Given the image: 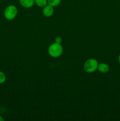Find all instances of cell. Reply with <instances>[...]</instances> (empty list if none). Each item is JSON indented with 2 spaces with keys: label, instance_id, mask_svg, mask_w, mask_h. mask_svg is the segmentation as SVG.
I'll use <instances>...</instances> for the list:
<instances>
[{
  "label": "cell",
  "instance_id": "cell-1",
  "mask_svg": "<svg viewBox=\"0 0 120 121\" xmlns=\"http://www.w3.org/2000/svg\"><path fill=\"white\" fill-rule=\"evenodd\" d=\"M62 52L63 47L61 44L54 43L51 44L48 48V53L52 57H58L62 54Z\"/></svg>",
  "mask_w": 120,
  "mask_h": 121
},
{
  "label": "cell",
  "instance_id": "cell-6",
  "mask_svg": "<svg viewBox=\"0 0 120 121\" xmlns=\"http://www.w3.org/2000/svg\"><path fill=\"white\" fill-rule=\"evenodd\" d=\"M97 69L98 70L100 73H106L109 72V67L107 64L105 63H102L98 64Z\"/></svg>",
  "mask_w": 120,
  "mask_h": 121
},
{
  "label": "cell",
  "instance_id": "cell-10",
  "mask_svg": "<svg viewBox=\"0 0 120 121\" xmlns=\"http://www.w3.org/2000/svg\"><path fill=\"white\" fill-rule=\"evenodd\" d=\"M62 38L60 37H57L55 39V43H56L61 44L62 43Z\"/></svg>",
  "mask_w": 120,
  "mask_h": 121
},
{
  "label": "cell",
  "instance_id": "cell-8",
  "mask_svg": "<svg viewBox=\"0 0 120 121\" xmlns=\"http://www.w3.org/2000/svg\"><path fill=\"white\" fill-rule=\"evenodd\" d=\"M47 1H48V4L54 7L58 5L61 3V0H47Z\"/></svg>",
  "mask_w": 120,
  "mask_h": 121
},
{
  "label": "cell",
  "instance_id": "cell-7",
  "mask_svg": "<svg viewBox=\"0 0 120 121\" xmlns=\"http://www.w3.org/2000/svg\"><path fill=\"white\" fill-rule=\"evenodd\" d=\"M35 4L41 8H44L45 6L48 5L47 0H35Z\"/></svg>",
  "mask_w": 120,
  "mask_h": 121
},
{
  "label": "cell",
  "instance_id": "cell-2",
  "mask_svg": "<svg viewBox=\"0 0 120 121\" xmlns=\"http://www.w3.org/2000/svg\"><path fill=\"white\" fill-rule=\"evenodd\" d=\"M98 62L95 59H89L85 62L84 69L87 73H93L98 69Z\"/></svg>",
  "mask_w": 120,
  "mask_h": 121
},
{
  "label": "cell",
  "instance_id": "cell-9",
  "mask_svg": "<svg viewBox=\"0 0 120 121\" xmlns=\"http://www.w3.org/2000/svg\"><path fill=\"white\" fill-rule=\"evenodd\" d=\"M6 76L4 72L0 71V84H2L5 82Z\"/></svg>",
  "mask_w": 120,
  "mask_h": 121
},
{
  "label": "cell",
  "instance_id": "cell-11",
  "mask_svg": "<svg viewBox=\"0 0 120 121\" xmlns=\"http://www.w3.org/2000/svg\"><path fill=\"white\" fill-rule=\"evenodd\" d=\"M4 121V119L1 116H0V121Z\"/></svg>",
  "mask_w": 120,
  "mask_h": 121
},
{
  "label": "cell",
  "instance_id": "cell-3",
  "mask_svg": "<svg viewBox=\"0 0 120 121\" xmlns=\"http://www.w3.org/2000/svg\"><path fill=\"white\" fill-rule=\"evenodd\" d=\"M18 14L17 8L15 5H10L6 7L4 10V17L7 20H12L16 17Z\"/></svg>",
  "mask_w": 120,
  "mask_h": 121
},
{
  "label": "cell",
  "instance_id": "cell-4",
  "mask_svg": "<svg viewBox=\"0 0 120 121\" xmlns=\"http://www.w3.org/2000/svg\"><path fill=\"white\" fill-rule=\"evenodd\" d=\"M54 7L49 4L45 6L43 8V10H42L44 15L46 17H51L53 15V14H54Z\"/></svg>",
  "mask_w": 120,
  "mask_h": 121
},
{
  "label": "cell",
  "instance_id": "cell-5",
  "mask_svg": "<svg viewBox=\"0 0 120 121\" xmlns=\"http://www.w3.org/2000/svg\"><path fill=\"white\" fill-rule=\"evenodd\" d=\"M19 2L24 8H29L33 7L35 4V0H19Z\"/></svg>",
  "mask_w": 120,
  "mask_h": 121
},
{
  "label": "cell",
  "instance_id": "cell-12",
  "mask_svg": "<svg viewBox=\"0 0 120 121\" xmlns=\"http://www.w3.org/2000/svg\"><path fill=\"white\" fill-rule=\"evenodd\" d=\"M118 62H119V63L120 64V54L118 56Z\"/></svg>",
  "mask_w": 120,
  "mask_h": 121
}]
</instances>
